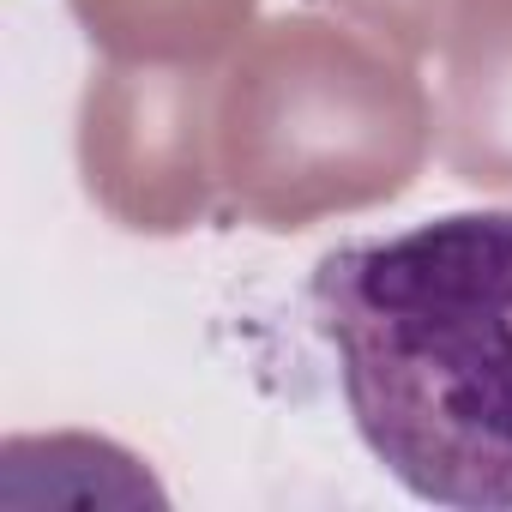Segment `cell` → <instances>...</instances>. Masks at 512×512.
I'll return each instance as SVG.
<instances>
[{"label":"cell","mask_w":512,"mask_h":512,"mask_svg":"<svg viewBox=\"0 0 512 512\" xmlns=\"http://www.w3.org/2000/svg\"><path fill=\"white\" fill-rule=\"evenodd\" d=\"M368 452L434 506L512 512V211H446L314 266Z\"/></svg>","instance_id":"cell-1"}]
</instances>
